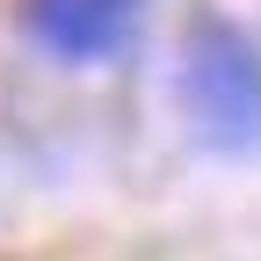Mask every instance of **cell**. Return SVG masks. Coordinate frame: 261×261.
Instances as JSON below:
<instances>
[{
	"label": "cell",
	"mask_w": 261,
	"mask_h": 261,
	"mask_svg": "<svg viewBox=\"0 0 261 261\" xmlns=\"http://www.w3.org/2000/svg\"><path fill=\"white\" fill-rule=\"evenodd\" d=\"M181 109L211 152L261 145V44L225 15H203L181 44Z\"/></svg>",
	"instance_id": "1"
},
{
	"label": "cell",
	"mask_w": 261,
	"mask_h": 261,
	"mask_svg": "<svg viewBox=\"0 0 261 261\" xmlns=\"http://www.w3.org/2000/svg\"><path fill=\"white\" fill-rule=\"evenodd\" d=\"M145 0H22V29L29 44L65 58V65H102L130 44Z\"/></svg>",
	"instance_id": "2"
}]
</instances>
